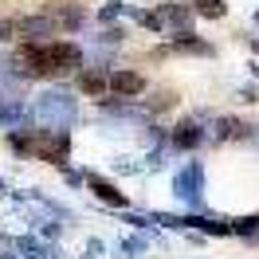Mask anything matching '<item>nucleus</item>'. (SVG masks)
<instances>
[{
	"mask_svg": "<svg viewBox=\"0 0 259 259\" xmlns=\"http://www.w3.org/2000/svg\"><path fill=\"white\" fill-rule=\"evenodd\" d=\"M35 110H39V122H48L51 130H63V126L75 122V102H71V95H63V91H48V95H39Z\"/></svg>",
	"mask_w": 259,
	"mask_h": 259,
	"instance_id": "nucleus-1",
	"label": "nucleus"
},
{
	"mask_svg": "<svg viewBox=\"0 0 259 259\" xmlns=\"http://www.w3.org/2000/svg\"><path fill=\"white\" fill-rule=\"evenodd\" d=\"M110 87L118 91V95H142V91H146V79L134 75V71H118V75L110 79Z\"/></svg>",
	"mask_w": 259,
	"mask_h": 259,
	"instance_id": "nucleus-3",
	"label": "nucleus"
},
{
	"mask_svg": "<svg viewBox=\"0 0 259 259\" xmlns=\"http://www.w3.org/2000/svg\"><path fill=\"white\" fill-rule=\"evenodd\" d=\"M91 189H98V193H102V196H106V200H114V204H118V200H122V196H118V193H114V189H110V185H102V181H91Z\"/></svg>",
	"mask_w": 259,
	"mask_h": 259,
	"instance_id": "nucleus-7",
	"label": "nucleus"
},
{
	"mask_svg": "<svg viewBox=\"0 0 259 259\" xmlns=\"http://www.w3.org/2000/svg\"><path fill=\"white\" fill-rule=\"evenodd\" d=\"M177 142H181V146H193V142H196V126H181L177 130Z\"/></svg>",
	"mask_w": 259,
	"mask_h": 259,
	"instance_id": "nucleus-6",
	"label": "nucleus"
},
{
	"mask_svg": "<svg viewBox=\"0 0 259 259\" xmlns=\"http://www.w3.org/2000/svg\"><path fill=\"white\" fill-rule=\"evenodd\" d=\"M196 12L216 20V16H224V0H196Z\"/></svg>",
	"mask_w": 259,
	"mask_h": 259,
	"instance_id": "nucleus-4",
	"label": "nucleus"
},
{
	"mask_svg": "<svg viewBox=\"0 0 259 259\" xmlns=\"http://www.w3.org/2000/svg\"><path fill=\"white\" fill-rule=\"evenodd\" d=\"M28 149H32L39 161H63L67 157V134H59V130L35 134V138H28Z\"/></svg>",
	"mask_w": 259,
	"mask_h": 259,
	"instance_id": "nucleus-2",
	"label": "nucleus"
},
{
	"mask_svg": "<svg viewBox=\"0 0 259 259\" xmlns=\"http://www.w3.org/2000/svg\"><path fill=\"white\" fill-rule=\"evenodd\" d=\"M82 91H87V95H102V91H106V82L98 79V75H82Z\"/></svg>",
	"mask_w": 259,
	"mask_h": 259,
	"instance_id": "nucleus-5",
	"label": "nucleus"
}]
</instances>
